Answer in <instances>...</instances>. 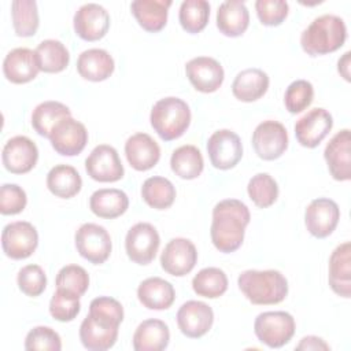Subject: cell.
<instances>
[{
	"mask_svg": "<svg viewBox=\"0 0 351 351\" xmlns=\"http://www.w3.org/2000/svg\"><path fill=\"white\" fill-rule=\"evenodd\" d=\"M251 214L248 207L237 199H225L213 208L210 236L214 247L223 254L239 250L244 240Z\"/></svg>",
	"mask_w": 351,
	"mask_h": 351,
	"instance_id": "6da1fadb",
	"label": "cell"
},
{
	"mask_svg": "<svg viewBox=\"0 0 351 351\" xmlns=\"http://www.w3.org/2000/svg\"><path fill=\"white\" fill-rule=\"evenodd\" d=\"M347 38L344 21L333 14L315 18L300 34V45L310 56L326 55L343 47Z\"/></svg>",
	"mask_w": 351,
	"mask_h": 351,
	"instance_id": "7a4b0ae2",
	"label": "cell"
},
{
	"mask_svg": "<svg viewBox=\"0 0 351 351\" xmlns=\"http://www.w3.org/2000/svg\"><path fill=\"white\" fill-rule=\"evenodd\" d=\"M243 295L252 304H277L288 295V281L278 270H245L237 278Z\"/></svg>",
	"mask_w": 351,
	"mask_h": 351,
	"instance_id": "3957f363",
	"label": "cell"
},
{
	"mask_svg": "<svg viewBox=\"0 0 351 351\" xmlns=\"http://www.w3.org/2000/svg\"><path fill=\"white\" fill-rule=\"evenodd\" d=\"M149 121L152 129L162 140L171 141L186 132L191 123V110L180 97H163L154 104Z\"/></svg>",
	"mask_w": 351,
	"mask_h": 351,
	"instance_id": "277c9868",
	"label": "cell"
},
{
	"mask_svg": "<svg viewBox=\"0 0 351 351\" xmlns=\"http://www.w3.org/2000/svg\"><path fill=\"white\" fill-rule=\"evenodd\" d=\"M295 319L287 311H265L254 322L255 336L270 348H280L288 344L295 335Z\"/></svg>",
	"mask_w": 351,
	"mask_h": 351,
	"instance_id": "5b68a950",
	"label": "cell"
},
{
	"mask_svg": "<svg viewBox=\"0 0 351 351\" xmlns=\"http://www.w3.org/2000/svg\"><path fill=\"white\" fill-rule=\"evenodd\" d=\"M74 241L78 254L93 265L104 263L112 250L110 233L106 228L92 222L82 223L77 229Z\"/></svg>",
	"mask_w": 351,
	"mask_h": 351,
	"instance_id": "8992f818",
	"label": "cell"
},
{
	"mask_svg": "<svg viewBox=\"0 0 351 351\" xmlns=\"http://www.w3.org/2000/svg\"><path fill=\"white\" fill-rule=\"evenodd\" d=\"M160 244V237L154 225L138 222L133 225L125 237V248L129 259L137 265H148L154 261Z\"/></svg>",
	"mask_w": 351,
	"mask_h": 351,
	"instance_id": "52a82bcc",
	"label": "cell"
},
{
	"mask_svg": "<svg viewBox=\"0 0 351 351\" xmlns=\"http://www.w3.org/2000/svg\"><path fill=\"white\" fill-rule=\"evenodd\" d=\"M38 245L37 229L27 221H16L5 225L1 232V247L11 259L29 258Z\"/></svg>",
	"mask_w": 351,
	"mask_h": 351,
	"instance_id": "ba28073f",
	"label": "cell"
},
{
	"mask_svg": "<svg viewBox=\"0 0 351 351\" xmlns=\"http://www.w3.org/2000/svg\"><path fill=\"white\" fill-rule=\"evenodd\" d=\"M255 154L263 160L280 158L288 148V133L285 126L273 119L261 122L252 133Z\"/></svg>",
	"mask_w": 351,
	"mask_h": 351,
	"instance_id": "9c48e42d",
	"label": "cell"
},
{
	"mask_svg": "<svg viewBox=\"0 0 351 351\" xmlns=\"http://www.w3.org/2000/svg\"><path fill=\"white\" fill-rule=\"evenodd\" d=\"M207 154L215 169L229 170L240 162L243 156V144L239 134L234 132L219 129L208 137Z\"/></svg>",
	"mask_w": 351,
	"mask_h": 351,
	"instance_id": "30bf717a",
	"label": "cell"
},
{
	"mask_svg": "<svg viewBox=\"0 0 351 351\" xmlns=\"http://www.w3.org/2000/svg\"><path fill=\"white\" fill-rule=\"evenodd\" d=\"M85 170L92 180L99 182H115L125 174L118 151L107 144H100L92 149L85 160Z\"/></svg>",
	"mask_w": 351,
	"mask_h": 351,
	"instance_id": "8fae6325",
	"label": "cell"
},
{
	"mask_svg": "<svg viewBox=\"0 0 351 351\" xmlns=\"http://www.w3.org/2000/svg\"><path fill=\"white\" fill-rule=\"evenodd\" d=\"M52 148L63 156H74L82 152L88 143V130L85 125L73 117L59 121L49 134Z\"/></svg>",
	"mask_w": 351,
	"mask_h": 351,
	"instance_id": "7c38bea8",
	"label": "cell"
},
{
	"mask_svg": "<svg viewBox=\"0 0 351 351\" xmlns=\"http://www.w3.org/2000/svg\"><path fill=\"white\" fill-rule=\"evenodd\" d=\"M340 219L337 203L329 197L311 200L304 211V223L310 234L317 239H325L333 233Z\"/></svg>",
	"mask_w": 351,
	"mask_h": 351,
	"instance_id": "4fadbf2b",
	"label": "cell"
},
{
	"mask_svg": "<svg viewBox=\"0 0 351 351\" xmlns=\"http://www.w3.org/2000/svg\"><path fill=\"white\" fill-rule=\"evenodd\" d=\"M197 262L195 244L184 237L171 239L162 251L160 266L174 277H182L192 271Z\"/></svg>",
	"mask_w": 351,
	"mask_h": 351,
	"instance_id": "5bb4252c",
	"label": "cell"
},
{
	"mask_svg": "<svg viewBox=\"0 0 351 351\" xmlns=\"http://www.w3.org/2000/svg\"><path fill=\"white\" fill-rule=\"evenodd\" d=\"M75 34L85 41H97L103 38L110 29V15L107 10L97 3L81 5L73 18Z\"/></svg>",
	"mask_w": 351,
	"mask_h": 351,
	"instance_id": "9a60e30c",
	"label": "cell"
},
{
	"mask_svg": "<svg viewBox=\"0 0 351 351\" xmlns=\"http://www.w3.org/2000/svg\"><path fill=\"white\" fill-rule=\"evenodd\" d=\"M333 126V118L322 107H315L300 117L295 123V136L300 145L315 148L328 136Z\"/></svg>",
	"mask_w": 351,
	"mask_h": 351,
	"instance_id": "2e32d148",
	"label": "cell"
},
{
	"mask_svg": "<svg viewBox=\"0 0 351 351\" xmlns=\"http://www.w3.org/2000/svg\"><path fill=\"white\" fill-rule=\"evenodd\" d=\"M214 311L200 300H188L177 311V325L182 335L191 339L204 336L213 326Z\"/></svg>",
	"mask_w": 351,
	"mask_h": 351,
	"instance_id": "e0dca14e",
	"label": "cell"
},
{
	"mask_svg": "<svg viewBox=\"0 0 351 351\" xmlns=\"http://www.w3.org/2000/svg\"><path fill=\"white\" fill-rule=\"evenodd\" d=\"M1 160L10 173L25 174L36 166L38 160V148L29 137L15 136L4 144Z\"/></svg>",
	"mask_w": 351,
	"mask_h": 351,
	"instance_id": "ac0fdd59",
	"label": "cell"
},
{
	"mask_svg": "<svg viewBox=\"0 0 351 351\" xmlns=\"http://www.w3.org/2000/svg\"><path fill=\"white\" fill-rule=\"evenodd\" d=\"M185 74L192 86L203 93L215 92L225 78L221 63L210 56H197L191 59L185 64Z\"/></svg>",
	"mask_w": 351,
	"mask_h": 351,
	"instance_id": "d6986e66",
	"label": "cell"
},
{
	"mask_svg": "<svg viewBox=\"0 0 351 351\" xmlns=\"http://www.w3.org/2000/svg\"><path fill=\"white\" fill-rule=\"evenodd\" d=\"M351 136L350 129L337 132L326 144L324 158L330 176L336 181H348L351 178Z\"/></svg>",
	"mask_w": 351,
	"mask_h": 351,
	"instance_id": "ffe728a7",
	"label": "cell"
},
{
	"mask_svg": "<svg viewBox=\"0 0 351 351\" xmlns=\"http://www.w3.org/2000/svg\"><path fill=\"white\" fill-rule=\"evenodd\" d=\"M40 71L36 52L29 48H14L3 60L4 77L12 84H26L37 77Z\"/></svg>",
	"mask_w": 351,
	"mask_h": 351,
	"instance_id": "44dd1931",
	"label": "cell"
},
{
	"mask_svg": "<svg viewBox=\"0 0 351 351\" xmlns=\"http://www.w3.org/2000/svg\"><path fill=\"white\" fill-rule=\"evenodd\" d=\"M125 155L134 170L147 171L159 162L160 148L149 134L136 133L126 140Z\"/></svg>",
	"mask_w": 351,
	"mask_h": 351,
	"instance_id": "7402d4cb",
	"label": "cell"
},
{
	"mask_svg": "<svg viewBox=\"0 0 351 351\" xmlns=\"http://www.w3.org/2000/svg\"><path fill=\"white\" fill-rule=\"evenodd\" d=\"M328 281L332 291L348 299L351 296V244L344 241L337 245L329 258Z\"/></svg>",
	"mask_w": 351,
	"mask_h": 351,
	"instance_id": "603a6c76",
	"label": "cell"
},
{
	"mask_svg": "<svg viewBox=\"0 0 351 351\" xmlns=\"http://www.w3.org/2000/svg\"><path fill=\"white\" fill-rule=\"evenodd\" d=\"M115 69L112 56L101 48H90L80 53L77 59L78 74L93 82L107 80Z\"/></svg>",
	"mask_w": 351,
	"mask_h": 351,
	"instance_id": "cb8c5ba5",
	"label": "cell"
},
{
	"mask_svg": "<svg viewBox=\"0 0 351 351\" xmlns=\"http://www.w3.org/2000/svg\"><path fill=\"white\" fill-rule=\"evenodd\" d=\"M140 303L148 310H167L176 299L173 285L160 277H148L137 288Z\"/></svg>",
	"mask_w": 351,
	"mask_h": 351,
	"instance_id": "d4e9b609",
	"label": "cell"
},
{
	"mask_svg": "<svg viewBox=\"0 0 351 351\" xmlns=\"http://www.w3.org/2000/svg\"><path fill=\"white\" fill-rule=\"evenodd\" d=\"M250 25V12L244 1L226 0L217 10V27L228 37L241 36Z\"/></svg>",
	"mask_w": 351,
	"mask_h": 351,
	"instance_id": "484cf974",
	"label": "cell"
},
{
	"mask_svg": "<svg viewBox=\"0 0 351 351\" xmlns=\"http://www.w3.org/2000/svg\"><path fill=\"white\" fill-rule=\"evenodd\" d=\"M269 75L256 67L241 70L233 80L232 93L240 101H255L269 89Z\"/></svg>",
	"mask_w": 351,
	"mask_h": 351,
	"instance_id": "4316f807",
	"label": "cell"
},
{
	"mask_svg": "<svg viewBox=\"0 0 351 351\" xmlns=\"http://www.w3.org/2000/svg\"><path fill=\"white\" fill-rule=\"evenodd\" d=\"M169 326L156 318L143 321L133 335V348L136 351H162L169 346Z\"/></svg>",
	"mask_w": 351,
	"mask_h": 351,
	"instance_id": "83f0119b",
	"label": "cell"
},
{
	"mask_svg": "<svg viewBox=\"0 0 351 351\" xmlns=\"http://www.w3.org/2000/svg\"><path fill=\"white\" fill-rule=\"evenodd\" d=\"M170 5L171 0H134L130 10L144 30L156 33L166 26Z\"/></svg>",
	"mask_w": 351,
	"mask_h": 351,
	"instance_id": "f1b7e54d",
	"label": "cell"
},
{
	"mask_svg": "<svg viewBox=\"0 0 351 351\" xmlns=\"http://www.w3.org/2000/svg\"><path fill=\"white\" fill-rule=\"evenodd\" d=\"M129 207L128 195L117 188H103L97 189L90 195L89 208L99 217L106 219H112L122 215Z\"/></svg>",
	"mask_w": 351,
	"mask_h": 351,
	"instance_id": "f546056e",
	"label": "cell"
},
{
	"mask_svg": "<svg viewBox=\"0 0 351 351\" xmlns=\"http://www.w3.org/2000/svg\"><path fill=\"white\" fill-rule=\"evenodd\" d=\"M118 339V326H107L97 322L92 315H86L80 325V340L86 350L106 351Z\"/></svg>",
	"mask_w": 351,
	"mask_h": 351,
	"instance_id": "4dcf8cb0",
	"label": "cell"
},
{
	"mask_svg": "<svg viewBox=\"0 0 351 351\" xmlns=\"http://www.w3.org/2000/svg\"><path fill=\"white\" fill-rule=\"evenodd\" d=\"M81 186L82 178L70 165H56L47 174V188L58 197L70 199L81 191Z\"/></svg>",
	"mask_w": 351,
	"mask_h": 351,
	"instance_id": "1f68e13d",
	"label": "cell"
},
{
	"mask_svg": "<svg viewBox=\"0 0 351 351\" xmlns=\"http://www.w3.org/2000/svg\"><path fill=\"white\" fill-rule=\"evenodd\" d=\"M66 117H71L70 108L55 100H47L36 106L32 112V126L43 137H49L55 125Z\"/></svg>",
	"mask_w": 351,
	"mask_h": 351,
	"instance_id": "d6a6232c",
	"label": "cell"
},
{
	"mask_svg": "<svg viewBox=\"0 0 351 351\" xmlns=\"http://www.w3.org/2000/svg\"><path fill=\"white\" fill-rule=\"evenodd\" d=\"M171 170L182 180L197 178L204 167L202 152L195 145H181L173 151L170 158Z\"/></svg>",
	"mask_w": 351,
	"mask_h": 351,
	"instance_id": "836d02e7",
	"label": "cell"
},
{
	"mask_svg": "<svg viewBox=\"0 0 351 351\" xmlns=\"http://www.w3.org/2000/svg\"><path fill=\"white\" fill-rule=\"evenodd\" d=\"M34 52L40 71L44 73H60L70 62V53L64 44L59 40H44L37 45Z\"/></svg>",
	"mask_w": 351,
	"mask_h": 351,
	"instance_id": "e575fe53",
	"label": "cell"
},
{
	"mask_svg": "<svg viewBox=\"0 0 351 351\" xmlns=\"http://www.w3.org/2000/svg\"><path fill=\"white\" fill-rule=\"evenodd\" d=\"M141 197L149 207L155 210H166L174 203L176 188L170 180L154 176L143 182Z\"/></svg>",
	"mask_w": 351,
	"mask_h": 351,
	"instance_id": "d590c367",
	"label": "cell"
},
{
	"mask_svg": "<svg viewBox=\"0 0 351 351\" xmlns=\"http://www.w3.org/2000/svg\"><path fill=\"white\" fill-rule=\"evenodd\" d=\"M11 18L16 36H34L40 25L37 3L34 0H14L11 3Z\"/></svg>",
	"mask_w": 351,
	"mask_h": 351,
	"instance_id": "8d00e7d4",
	"label": "cell"
},
{
	"mask_svg": "<svg viewBox=\"0 0 351 351\" xmlns=\"http://www.w3.org/2000/svg\"><path fill=\"white\" fill-rule=\"evenodd\" d=\"M192 288L196 295L215 299L228 289V277L219 267H204L192 278Z\"/></svg>",
	"mask_w": 351,
	"mask_h": 351,
	"instance_id": "74e56055",
	"label": "cell"
},
{
	"mask_svg": "<svg viewBox=\"0 0 351 351\" xmlns=\"http://www.w3.org/2000/svg\"><path fill=\"white\" fill-rule=\"evenodd\" d=\"M210 18V4L206 0H184L180 5L178 19L182 29L191 34L202 32Z\"/></svg>",
	"mask_w": 351,
	"mask_h": 351,
	"instance_id": "f35d334b",
	"label": "cell"
},
{
	"mask_svg": "<svg viewBox=\"0 0 351 351\" xmlns=\"http://www.w3.org/2000/svg\"><path fill=\"white\" fill-rule=\"evenodd\" d=\"M247 192L256 207L267 208L278 197V185L270 174L258 173L248 181Z\"/></svg>",
	"mask_w": 351,
	"mask_h": 351,
	"instance_id": "ab89813d",
	"label": "cell"
},
{
	"mask_svg": "<svg viewBox=\"0 0 351 351\" xmlns=\"http://www.w3.org/2000/svg\"><path fill=\"white\" fill-rule=\"evenodd\" d=\"M56 289L81 298L89 287V276L82 266L66 265L56 274Z\"/></svg>",
	"mask_w": 351,
	"mask_h": 351,
	"instance_id": "60d3db41",
	"label": "cell"
},
{
	"mask_svg": "<svg viewBox=\"0 0 351 351\" xmlns=\"http://www.w3.org/2000/svg\"><path fill=\"white\" fill-rule=\"evenodd\" d=\"M89 315L107 326H118L123 321L122 304L110 296L95 298L89 304Z\"/></svg>",
	"mask_w": 351,
	"mask_h": 351,
	"instance_id": "b9f144b4",
	"label": "cell"
},
{
	"mask_svg": "<svg viewBox=\"0 0 351 351\" xmlns=\"http://www.w3.org/2000/svg\"><path fill=\"white\" fill-rule=\"evenodd\" d=\"M314 99V88L307 80H296L288 85L284 93L285 108L291 114H299L306 110Z\"/></svg>",
	"mask_w": 351,
	"mask_h": 351,
	"instance_id": "7bdbcfd3",
	"label": "cell"
},
{
	"mask_svg": "<svg viewBox=\"0 0 351 351\" xmlns=\"http://www.w3.org/2000/svg\"><path fill=\"white\" fill-rule=\"evenodd\" d=\"M81 310L80 298L56 289L49 300V314L59 322L73 321Z\"/></svg>",
	"mask_w": 351,
	"mask_h": 351,
	"instance_id": "ee69618b",
	"label": "cell"
},
{
	"mask_svg": "<svg viewBox=\"0 0 351 351\" xmlns=\"http://www.w3.org/2000/svg\"><path fill=\"white\" fill-rule=\"evenodd\" d=\"M16 282L19 289L30 296H40L47 287V276L41 266L38 265H26L23 266L16 276Z\"/></svg>",
	"mask_w": 351,
	"mask_h": 351,
	"instance_id": "f6af8a7d",
	"label": "cell"
},
{
	"mask_svg": "<svg viewBox=\"0 0 351 351\" xmlns=\"http://www.w3.org/2000/svg\"><path fill=\"white\" fill-rule=\"evenodd\" d=\"M25 350H44V351H60L62 340L58 332L49 326H36L26 335Z\"/></svg>",
	"mask_w": 351,
	"mask_h": 351,
	"instance_id": "bcb514c9",
	"label": "cell"
},
{
	"mask_svg": "<svg viewBox=\"0 0 351 351\" xmlns=\"http://www.w3.org/2000/svg\"><path fill=\"white\" fill-rule=\"evenodd\" d=\"M256 15L265 26H278L288 15L289 5L284 0H256Z\"/></svg>",
	"mask_w": 351,
	"mask_h": 351,
	"instance_id": "7dc6e473",
	"label": "cell"
},
{
	"mask_svg": "<svg viewBox=\"0 0 351 351\" xmlns=\"http://www.w3.org/2000/svg\"><path fill=\"white\" fill-rule=\"evenodd\" d=\"M27 203L26 192L16 184H3L0 188V213L3 215L19 214Z\"/></svg>",
	"mask_w": 351,
	"mask_h": 351,
	"instance_id": "c3c4849f",
	"label": "cell"
},
{
	"mask_svg": "<svg viewBox=\"0 0 351 351\" xmlns=\"http://www.w3.org/2000/svg\"><path fill=\"white\" fill-rule=\"evenodd\" d=\"M330 347L329 344L325 343L324 339L318 337V336H304L300 343L296 346V350H314V351H318V350H324V351H328Z\"/></svg>",
	"mask_w": 351,
	"mask_h": 351,
	"instance_id": "681fc988",
	"label": "cell"
},
{
	"mask_svg": "<svg viewBox=\"0 0 351 351\" xmlns=\"http://www.w3.org/2000/svg\"><path fill=\"white\" fill-rule=\"evenodd\" d=\"M351 52L347 51L337 62V71L340 73V75L346 80V81H350V64H351Z\"/></svg>",
	"mask_w": 351,
	"mask_h": 351,
	"instance_id": "f907efd6",
	"label": "cell"
}]
</instances>
